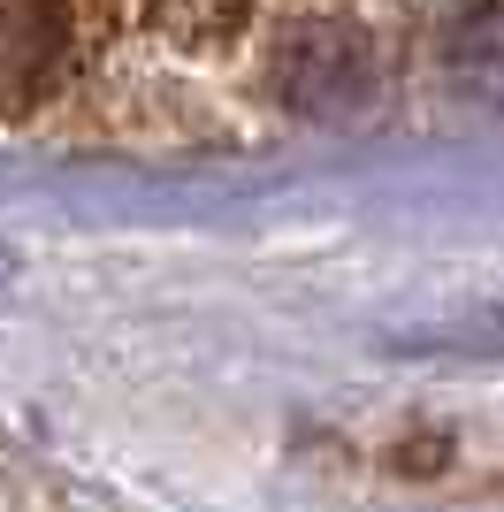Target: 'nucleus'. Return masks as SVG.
I'll return each mask as SVG.
<instances>
[{
    "label": "nucleus",
    "mask_w": 504,
    "mask_h": 512,
    "mask_svg": "<svg viewBox=\"0 0 504 512\" xmlns=\"http://www.w3.org/2000/svg\"><path fill=\"white\" fill-rule=\"evenodd\" d=\"M54 46H62L54 0H0V85H8V92L31 85Z\"/></svg>",
    "instance_id": "obj_1"
}]
</instances>
